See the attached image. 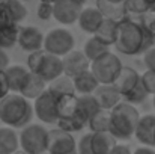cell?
Instances as JSON below:
<instances>
[{
    "label": "cell",
    "instance_id": "d590c367",
    "mask_svg": "<svg viewBox=\"0 0 155 154\" xmlns=\"http://www.w3.org/2000/svg\"><path fill=\"white\" fill-rule=\"evenodd\" d=\"M143 63H145L146 70L155 71V46L143 53Z\"/></svg>",
    "mask_w": 155,
    "mask_h": 154
},
{
    "label": "cell",
    "instance_id": "5bb4252c",
    "mask_svg": "<svg viewBox=\"0 0 155 154\" xmlns=\"http://www.w3.org/2000/svg\"><path fill=\"white\" fill-rule=\"evenodd\" d=\"M47 88H48L47 82L42 77H39L38 74H35L32 71H29L27 76L24 77L23 83H21V88H20L18 94L23 95L27 100H36Z\"/></svg>",
    "mask_w": 155,
    "mask_h": 154
},
{
    "label": "cell",
    "instance_id": "d4e9b609",
    "mask_svg": "<svg viewBox=\"0 0 155 154\" xmlns=\"http://www.w3.org/2000/svg\"><path fill=\"white\" fill-rule=\"evenodd\" d=\"M18 35H20V26L15 23L0 27V49L5 50L18 44Z\"/></svg>",
    "mask_w": 155,
    "mask_h": 154
},
{
    "label": "cell",
    "instance_id": "f6af8a7d",
    "mask_svg": "<svg viewBox=\"0 0 155 154\" xmlns=\"http://www.w3.org/2000/svg\"><path fill=\"white\" fill-rule=\"evenodd\" d=\"M41 154H50V153H48V151H45V153H41Z\"/></svg>",
    "mask_w": 155,
    "mask_h": 154
},
{
    "label": "cell",
    "instance_id": "5b68a950",
    "mask_svg": "<svg viewBox=\"0 0 155 154\" xmlns=\"http://www.w3.org/2000/svg\"><path fill=\"white\" fill-rule=\"evenodd\" d=\"M20 147L24 154H41L48 148V130L39 124H29L20 133Z\"/></svg>",
    "mask_w": 155,
    "mask_h": 154
},
{
    "label": "cell",
    "instance_id": "8fae6325",
    "mask_svg": "<svg viewBox=\"0 0 155 154\" xmlns=\"http://www.w3.org/2000/svg\"><path fill=\"white\" fill-rule=\"evenodd\" d=\"M62 62H63V74H66L71 79L91 70V60L86 57L83 50L69 51L66 56L62 57Z\"/></svg>",
    "mask_w": 155,
    "mask_h": 154
},
{
    "label": "cell",
    "instance_id": "44dd1931",
    "mask_svg": "<svg viewBox=\"0 0 155 154\" xmlns=\"http://www.w3.org/2000/svg\"><path fill=\"white\" fill-rule=\"evenodd\" d=\"M74 80V88H75V94H80V95H89V94H94L95 89L100 86V82L97 80V77L94 76V73L89 70L77 77L72 79Z\"/></svg>",
    "mask_w": 155,
    "mask_h": 154
},
{
    "label": "cell",
    "instance_id": "e0dca14e",
    "mask_svg": "<svg viewBox=\"0 0 155 154\" xmlns=\"http://www.w3.org/2000/svg\"><path fill=\"white\" fill-rule=\"evenodd\" d=\"M104 21L103 14L98 11V8H92V6H87V8H83L80 17H78V26L83 32L86 33H91V35H95V32L98 30V27L101 26V23Z\"/></svg>",
    "mask_w": 155,
    "mask_h": 154
},
{
    "label": "cell",
    "instance_id": "ab89813d",
    "mask_svg": "<svg viewBox=\"0 0 155 154\" xmlns=\"http://www.w3.org/2000/svg\"><path fill=\"white\" fill-rule=\"evenodd\" d=\"M8 67H9V56L3 49H0V71H5Z\"/></svg>",
    "mask_w": 155,
    "mask_h": 154
},
{
    "label": "cell",
    "instance_id": "4dcf8cb0",
    "mask_svg": "<svg viewBox=\"0 0 155 154\" xmlns=\"http://www.w3.org/2000/svg\"><path fill=\"white\" fill-rule=\"evenodd\" d=\"M139 23L142 24L143 30L154 39V43H155V9L154 8H151L149 11H146L139 18Z\"/></svg>",
    "mask_w": 155,
    "mask_h": 154
},
{
    "label": "cell",
    "instance_id": "f35d334b",
    "mask_svg": "<svg viewBox=\"0 0 155 154\" xmlns=\"http://www.w3.org/2000/svg\"><path fill=\"white\" fill-rule=\"evenodd\" d=\"M110 154H133V151H131V148H130L128 145H125V144H116Z\"/></svg>",
    "mask_w": 155,
    "mask_h": 154
},
{
    "label": "cell",
    "instance_id": "7c38bea8",
    "mask_svg": "<svg viewBox=\"0 0 155 154\" xmlns=\"http://www.w3.org/2000/svg\"><path fill=\"white\" fill-rule=\"evenodd\" d=\"M44 39L45 35L35 26H26L20 27V35H18V46L23 51L33 53V51L42 50L44 49Z\"/></svg>",
    "mask_w": 155,
    "mask_h": 154
},
{
    "label": "cell",
    "instance_id": "d6a6232c",
    "mask_svg": "<svg viewBox=\"0 0 155 154\" xmlns=\"http://www.w3.org/2000/svg\"><path fill=\"white\" fill-rule=\"evenodd\" d=\"M142 83L145 86V89L148 91V94L155 95V71L152 70H146L142 74Z\"/></svg>",
    "mask_w": 155,
    "mask_h": 154
},
{
    "label": "cell",
    "instance_id": "ba28073f",
    "mask_svg": "<svg viewBox=\"0 0 155 154\" xmlns=\"http://www.w3.org/2000/svg\"><path fill=\"white\" fill-rule=\"evenodd\" d=\"M59 94L53 92L51 89H45L33 103V112L45 124H57L59 112H57V103H59Z\"/></svg>",
    "mask_w": 155,
    "mask_h": 154
},
{
    "label": "cell",
    "instance_id": "7bdbcfd3",
    "mask_svg": "<svg viewBox=\"0 0 155 154\" xmlns=\"http://www.w3.org/2000/svg\"><path fill=\"white\" fill-rule=\"evenodd\" d=\"M113 2H119V3H124L125 0H113Z\"/></svg>",
    "mask_w": 155,
    "mask_h": 154
},
{
    "label": "cell",
    "instance_id": "8992f818",
    "mask_svg": "<svg viewBox=\"0 0 155 154\" xmlns=\"http://www.w3.org/2000/svg\"><path fill=\"white\" fill-rule=\"evenodd\" d=\"M122 67L124 65L120 59L111 51H107L105 54L91 62V71L101 85H113Z\"/></svg>",
    "mask_w": 155,
    "mask_h": 154
},
{
    "label": "cell",
    "instance_id": "836d02e7",
    "mask_svg": "<svg viewBox=\"0 0 155 154\" xmlns=\"http://www.w3.org/2000/svg\"><path fill=\"white\" fill-rule=\"evenodd\" d=\"M53 6H54V3L41 0L39 2V6H38V18H41L44 21L45 20H50L53 17Z\"/></svg>",
    "mask_w": 155,
    "mask_h": 154
},
{
    "label": "cell",
    "instance_id": "52a82bcc",
    "mask_svg": "<svg viewBox=\"0 0 155 154\" xmlns=\"http://www.w3.org/2000/svg\"><path fill=\"white\" fill-rule=\"evenodd\" d=\"M75 46V39L74 35L62 27L57 29H51L44 39V50H47L51 54H56L59 57L66 56L69 51L74 50Z\"/></svg>",
    "mask_w": 155,
    "mask_h": 154
},
{
    "label": "cell",
    "instance_id": "ee69618b",
    "mask_svg": "<svg viewBox=\"0 0 155 154\" xmlns=\"http://www.w3.org/2000/svg\"><path fill=\"white\" fill-rule=\"evenodd\" d=\"M152 103H154V107H155V95H154V98H152Z\"/></svg>",
    "mask_w": 155,
    "mask_h": 154
},
{
    "label": "cell",
    "instance_id": "74e56055",
    "mask_svg": "<svg viewBox=\"0 0 155 154\" xmlns=\"http://www.w3.org/2000/svg\"><path fill=\"white\" fill-rule=\"evenodd\" d=\"M8 24H12V20H11V17H9L6 8H5L3 5H0V27L8 26Z\"/></svg>",
    "mask_w": 155,
    "mask_h": 154
},
{
    "label": "cell",
    "instance_id": "8d00e7d4",
    "mask_svg": "<svg viewBox=\"0 0 155 154\" xmlns=\"http://www.w3.org/2000/svg\"><path fill=\"white\" fill-rule=\"evenodd\" d=\"M9 92H11V89H9V85H8L6 74H5V71H0V100L5 98Z\"/></svg>",
    "mask_w": 155,
    "mask_h": 154
},
{
    "label": "cell",
    "instance_id": "83f0119b",
    "mask_svg": "<svg viewBox=\"0 0 155 154\" xmlns=\"http://www.w3.org/2000/svg\"><path fill=\"white\" fill-rule=\"evenodd\" d=\"M3 6L6 8L12 23H15V24H18L20 21H23L29 15V11L21 0H6L3 3Z\"/></svg>",
    "mask_w": 155,
    "mask_h": 154
},
{
    "label": "cell",
    "instance_id": "ffe728a7",
    "mask_svg": "<svg viewBox=\"0 0 155 154\" xmlns=\"http://www.w3.org/2000/svg\"><path fill=\"white\" fill-rule=\"evenodd\" d=\"M20 147V136L12 127H0V154H14Z\"/></svg>",
    "mask_w": 155,
    "mask_h": 154
},
{
    "label": "cell",
    "instance_id": "7a4b0ae2",
    "mask_svg": "<svg viewBox=\"0 0 155 154\" xmlns=\"http://www.w3.org/2000/svg\"><path fill=\"white\" fill-rule=\"evenodd\" d=\"M33 113V104L20 94L12 92L0 100V121L6 127L24 128L30 124Z\"/></svg>",
    "mask_w": 155,
    "mask_h": 154
},
{
    "label": "cell",
    "instance_id": "1f68e13d",
    "mask_svg": "<svg viewBox=\"0 0 155 154\" xmlns=\"http://www.w3.org/2000/svg\"><path fill=\"white\" fill-rule=\"evenodd\" d=\"M149 97V94H148V91L145 89V86H143V83L140 82V85L136 88V89H133L130 94H127L122 100L127 103H131V104H140V103H143L146 98Z\"/></svg>",
    "mask_w": 155,
    "mask_h": 154
},
{
    "label": "cell",
    "instance_id": "f1b7e54d",
    "mask_svg": "<svg viewBox=\"0 0 155 154\" xmlns=\"http://www.w3.org/2000/svg\"><path fill=\"white\" fill-rule=\"evenodd\" d=\"M48 89H51L53 92L59 94V95H66V94H75V88H74V80L71 77H68L66 74L59 76L57 79H54L53 82L48 83Z\"/></svg>",
    "mask_w": 155,
    "mask_h": 154
},
{
    "label": "cell",
    "instance_id": "b9f144b4",
    "mask_svg": "<svg viewBox=\"0 0 155 154\" xmlns=\"http://www.w3.org/2000/svg\"><path fill=\"white\" fill-rule=\"evenodd\" d=\"M77 2H78V3H81V5H83V6H84V3H86V2H87V0H77Z\"/></svg>",
    "mask_w": 155,
    "mask_h": 154
},
{
    "label": "cell",
    "instance_id": "3957f363",
    "mask_svg": "<svg viewBox=\"0 0 155 154\" xmlns=\"http://www.w3.org/2000/svg\"><path fill=\"white\" fill-rule=\"evenodd\" d=\"M140 119V113L137 107L131 103L122 101L111 109V124L110 133L116 139L128 141L134 136L137 122Z\"/></svg>",
    "mask_w": 155,
    "mask_h": 154
},
{
    "label": "cell",
    "instance_id": "603a6c76",
    "mask_svg": "<svg viewBox=\"0 0 155 154\" xmlns=\"http://www.w3.org/2000/svg\"><path fill=\"white\" fill-rule=\"evenodd\" d=\"M27 73H29V68L23 67V65H9L5 70V74H6L11 92H15V94L20 92L21 83H23L24 77L27 76Z\"/></svg>",
    "mask_w": 155,
    "mask_h": 154
},
{
    "label": "cell",
    "instance_id": "4316f807",
    "mask_svg": "<svg viewBox=\"0 0 155 154\" xmlns=\"http://www.w3.org/2000/svg\"><path fill=\"white\" fill-rule=\"evenodd\" d=\"M98 109H101V107H100L98 101L95 100V97L92 94H89V95H78V113L87 121V124H89V119L92 118V115Z\"/></svg>",
    "mask_w": 155,
    "mask_h": 154
},
{
    "label": "cell",
    "instance_id": "4fadbf2b",
    "mask_svg": "<svg viewBox=\"0 0 155 154\" xmlns=\"http://www.w3.org/2000/svg\"><path fill=\"white\" fill-rule=\"evenodd\" d=\"M140 82H142V74H139L137 70H134L133 67L124 65L113 85L117 88V91L120 92V95L124 98L127 94H130L133 89H136L140 85Z\"/></svg>",
    "mask_w": 155,
    "mask_h": 154
},
{
    "label": "cell",
    "instance_id": "484cf974",
    "mask_svg": "<svg viewBox=\"0 0 155 154\" xmlns=\"http://www.w3.org/2000/svg\"><path fill=\"white\" fill-rule=\"evenodd\" d=\"M107 51H110V46L101 43L98 38H95L92 35V38H89L86 43H84V47H83V53L86 54V57L92 62L95 59H98L100 56L105 54Z\"/></svg>",
    "mask_w": 155,
    "mask_h": 154
},
{
    "label": "cell",
    "instance_id": "f546056e",
    "mask_svg": "<svg viewBox=\"0 0 155 154\" xmlns=\"http://www.w3.org/2000/svg\"><path fill=\"white\" fill-rule=\"evenodd\" d=\"M124 6H125L127 17H130L133 20H137V21L146 11L151 9V6L146 0H125Z\"/></svg>",
    "mask_w": 155,
    "mask_h": 154
},
{
    "label": "cell",
    "instance_id": "9a60e30c",
    "mask_svg": "<svg viewBox=\"0 0 155 154\" xmlns=\"http://www.w3.org/2000/svg\"><path fill=\"white\" fill-rule=\"evenodd\" d=\"M154 135H155V115L148 113L140 116L137 127H136V139L145 147H154Z\"/></svg>",
    "mask_w": 155,
    "mask_h": 154
},
{
    "label": "cell",
    "instance_id": "bcb514c9",
    "mask_svg": "<svg viewBox=\"0 0 155 154\" xmlns=\"http://www.w3.org/2000/svg\"><path fill=\"white\" fill-rule=\"evenodd\" d=\"M154 147H155V135H154Z\"/></svg>",
    "mask_w": 155,
    "mask_h": 154
},
{
    "label": "cell",
    "instance_id": "d6986e66",
    "mask_svg": "<svg viewBox=\"0 0 155 154\" xmlns=\"http://www.w3.org/2000/svg\"><path fill=\"white\" fill-rule=\"evenodd\" d=\"M97 8L103 14L104 18H108V20L120 21V20H124L127 17L125 6H124V3H119V2H113V0H97Z\"/></svg>",
    "mask_w": 155,
    "mask_h": 154
},
{
    "label": "cell",
    "instance_id": "30bf717a",
    "mask_svg": "<svg viewBox=\"0 0 155 154\" xmlns=\"http://www.w3.org/2000/svg\"><path fill=\"white\" fill-rule=\"evenodd\" d=\"M83 8L84 6L77 0H56L53 6V18L65 26L74 24L75 21H78Z\"/></svg>",
    "mask_w": 155,
    "mask_h": 154
},
{
    "label": "cell",
    "instance_id": "277c9868",
    "mask_svg": "<svg viewBox=\"0 0 155 154\" xmlns=\"http://www.w3.org/2000/svg\"><path fill=\"white\" fill-rule=\"evenodd\" d=\"M27 68L29 71L42 77L47 83L53 82L59 76L63 74V62L62 57L51 54L47 50H38L29 53L27 57Z\"/></svg>",
    "mask_w": 155,
    "mask_h": 154
},
{
    "label": "cell",
    "instance_id": "cb8c5ba5",
    "mask_svg": "<svg viewBox=\"0 0 155 154\" xmlns=\"http://www.w3.org/2000/svg\"><path fill=\"white\" fill-rule=\"evenodd\" d=\"M110 124H111V110L98 109L89 119L87 127L91 132H110Z\"/></svg>",
    "mask_w": 155,
    "mask_h": 154
},
{
    "label": "cell",
    "instance_id": "e575fe53",
    "mask_svg": "<svg viewBox=\"0 0 155 154\" xmlns=\"http://www.w3.org/2000/svg\"><path fill=\"white\" fill-rule=\"evenodd\" d=\"M77 151L78 154H92L91 151V132L80 138V141L77 142Z\"/></svg>",
    "mask_w": 155,
    "mask_h": 154
},
{
    "label": "cell",
    "instance_id": "6da1fadb",
    "mask_svg": "<svg viewBox=\"0 0 155 154\" xmlns=\"http://www.w3.org/2000/svg\"><path fill=\"white\" fill-rule=\"evenodd\" d=\"M154 46V39L143 30L142 24L137 20L125 17L124 20L119 21L117 39L114 44L119 53L127 56H137V54H143Z\"/></svg>",
    "mask_w": 155,
    "mask_h": 154
},
{
    "label": "cell",
    "instance_id": "60d3db41",
    "mask_svg": "<svg viewBox=\"0 0 155 154\" xmlns=\"http://www.w3.org/2000/svg\"><path fill=\"white\" fill-rule=\"evenodd\" d=\"M133 154H155V150H152V147H139L137 150H134Z\"/></svg>",
    "mask_w": 155,
    "mask_h": 154
},
{
    "label": "cell",
    "instance_id": "2e32d148",
    "mask_svg": "<svg viewBox=\"0 0 155 154\" xmlns=\"http://www.w3.org/2000/svg\"><path fill=\"white\" fill-rule=\"evenodd\" d=\"M92 95L95 97V100L98 101L101 109H108V110H111L114 106H117L122 101V95L114 85H101L100 83V86L95 89V92Z\"/></svg>",
    "mask_w": 155,
    "mask_h": 154
},
{
    "label": "cell",
    "instance_id": "7402d4cb",
    "mask_svg": "<svg viewBox=\"0 0 155 154\" xmlns=\"http://www.w3.org/2000/svg\"><path fill=\"white\" fill-rule=\"evenodd\" d=\"M117 27H119V21L104 18V21L101 23V26L98 27L94 36L107 46H114L117 39Z\"/></svg>",
    "mask_w": 155,
    "mask_h": 154
},
{
    "label": "cell",
    "instance_id": "ac0fdd59",
    "mask_svg": "<svg viewBox=\"0 0 155 154\" xmlns=\"http://www.w3.org/2000/svg\"><path fill=\"white\" fill-rule=\"evenodd\" d=\"M117 139L110 132H91V151L92 154H110Z\"/></svg>",
    "mask_w": 155,
    "mask_h": 154
},
{
    "label": "cell",
    "instance_id": "9c48e42d",
    "mask_svg": "<svg viewBox=\"0 0 155 154\" xmlns=\"http://www.w3.org/2000/svg\"><path fill=\"white\" fill-rule=\"evenodd\" d=\"M50 154H78L77 142L72 133H68L59 127L48 130V148Z\"/></svg>",
    "mask_w": 155,
    "mask_h": 154
}]
</instances>
